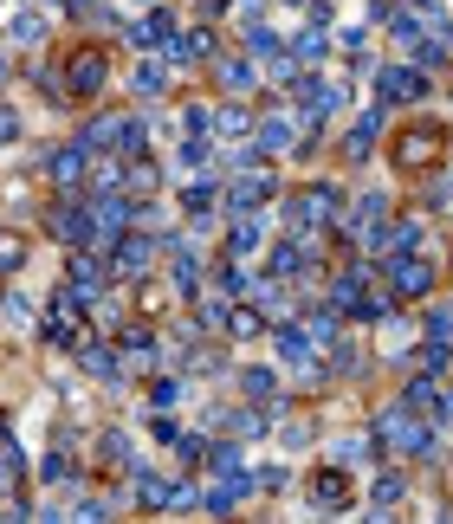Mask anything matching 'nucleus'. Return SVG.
<instances>
[{
    "label": "nucleus",
    "instance_id": "1",
    "mask_svg": "<svg viewBox=\"0 0 453 524\" xmlns=\"http://www.w3.org/2000/svg\"><path fill=\"white\" fill-rule=\"evenodd\" d=\"M369 434H376L382 447H395V453H415V460H428L434 440H441V427H428L421 415H408V408L395 402V408H382V415L369 421Z\"/></svg>",
    "mask_w": 453,
    "mask_h": 524
},
{
    "label": "nucleus",
    "instance_id": "2",
    "mask_svg": "<svg viewBox=\"0 0 453 524\" xmlns=\"http://www.w3.org/2000/svg\"><path fill=\"white\" fill-rule=\"evenodd\" d=\"M421 98H428V78H421L415 65H402V59L376 65V104L382 110H402V104H421Z\"/></svg>",
    "mask_w": 453,
    "mask_h": 524
},
{
    "label": "nucleus",
    "instance_id": "3",
    "mask_svg": "<svg viewBox=\"0 0 453 524\" xmlns=\"http://www.w3.org/2000/svg\"><path fill=\"white\" fill-rule=\"evenodd\" d=\"M337 208H343V188L311 182V188H298V195L285 201V227H318V220H337Z\"/></svg>",
    "mask_w": 453,
    "mask_h": 524
},
{
    "label": "nucleus",
    "instance_id": "4",
    "mask_svg": "<svg viewBox=\"0 0 453 524\" xmlns=\"http://www.w3.org/2000/svg\"><path fill=\"white\" fill-rule=\"evenodd\" d=\"M376 272L389 279V298H428V292H434V266H428V259H415V253L382 259Z\"/></svg>",
    "mask_w": 453,
    "mask_h": 524
},
{
    "label": "nucleus",
    "instance_id": "5",
    "mask_svg": "<svg viewBox=\"0 0 453 524\" xmlns=\"http://www.w3.org/2000/svg\"><path fill=\"white\" fill-rule=\"evenodd\" d=\"M52 233H59L65 246H72V253H85L91 240H98V214H91V201H59V208H52V220H46Z\"/></svg>",
    "mask_w": 453,
    "mask_h": 524
},
{
    "label": "nucleus",
    "instance_id": "6",
    "mask_svg": "<svg viewBox=\"0 0 453 524\" xmlns=\"http://www.w3.org/2000/svg\"><path fill=\"white\" fill-rule=\"evenodd\" d=\"M156 259H162V240H143V233H123V240L111 246V272L117 279H143Z\"/></svg>",
    "mask_w": 453,
    "mask_h": 524
},
{
    "label": "nucleus",
    "instance_id": "7",
    "mask_svg": "<svg viewBox=\"0 0 453 524\" xmlns=\"http://www.w3.org/2000/svg\"><path fill=\"white\" fill-rule=\"evenodd\" d=\"M104 78H111V59H104V52H72V59H65V91H72V98H98Z\"/></svg>",
    "mask_w": 453,
    "mask_h": 524
},
{
    "label": "nucleus",
    "instance_id": "8",
    "mask_svg": "<svg viewBox=\"0 0 453 524\" xmlns=\"http://www.w3.org/2000/svg\"><path fill=\"white\" fill-rule=\"evenodd\" d=\"M85 175H91V149L78 143V136H72V143H59V149L46 156V182H52V188H78Z\"/></svg>",
    "mask_w": 453,
    "mask_h": 524
},
{
    "label": "nucleus",
    "instance_id": "9",
    "mask_svg": "<svg viewBox=\"0 0 453 524\" xmlns=\"http://www.w3.org/2000/svg\"><path fill=\"white\" fill-rule=\"evenodd\" d=\"M272 350H279V363H292L298 376H318V343L298 324H272Z\"/></svg>",
    "mask_w": 453,
    "mask_h": 524
},
{
    "label": "nucleus",
    "instance_id": "10",
    "mask_svg": "<svg viewBox=\"0 0 453 524\" xmlns=\"http://www.w3.org/2000/svg\"><path fill=\"white\" fill-rule=\"evenodd\" d=\"M272 201V175L259 169V175H240V182H227L221 188V214H259Z\"/></svg>",
    "mask_w": 453,
    "mask_h": 524
},
{
    "label": "nucleus",
    "instance_id": "11",
    "mask_svg": "<svg viewBox=\"0 0 453 524\" xmlns=\"http://www.w3.org/2000/svg\"><path fill=\"white\" fill-rule=\"evenodd\" d=\"M253 130H259V143H253V149H259L266 162H272V156H285V149L298 143V123H292V110H272V117H259Z\"/></svg>",
    "mask_w": 453,
    "mask_h": 524
},
{
    "label": "nucleus",
    "instance_id": "12",
    "mask_svg": "<svg viewBox=\"0 0 453 524\" xmlns=\"http://www.w3.org/2000/svg\"><path fill=\"white\" fill-rule=\"evenodd\" d=\"M0 33H7L13 46H26V52H39V46H46V20H39L33 7H13L7 20H0Z\"/></svg>",
    "mask_w": 453,
    "mask_h": 524
},
{
    "label": "nucleus",
    "instance_id": "13",
    "mask_svg": "<svg viewBox=\"0 0 453 524\" xmlns=\"http://www.w3.org/2000/svg\"><path fill=\"white\" fill-rule=\"evenodd\" d=\"M117 363H130V376H143V369H156V337L130 324V330L117 337Z\"/></svg>",
    "mask_w": 453,
    "mask_h": 524
},
{
    "label": "nucleus",
    "instance_id": "14",
    "mask_svg": "<svg viewBox=\"0 0 453 524\" xmlns=\"http://www.w3.org/2000/svg\"><path fill=\"white\" fill-rule=\"evenodd\" d=\"M65 292H72V298H85V305H91V298L104 292V266H98L91 253H72V272H65Z\"/></svg>",
    "mask_w": 453,
    "mask_h": 524
},
{
    "label": "nucleus",
    "instance_id": "15",
    "mask_svg": "<svg viewBox=\"0 0 453 524\" xmlns=\"http://www.w3.org/2000/svg\"><path fill=\"white\" fill-rule=\"evenodd\" d=\"M331 46H337V33H324V26H305V33L292 39V59L305 65V72H318V65L331 59Z\"/></svg>",
    "mask_w": 453,
    "mask_h": 524
},
{
    "label": "nucleus",
    "instance_id": "16",
    "mask_svg": "<svg viewBox=\"0 0 453 524\" xmlns=\"http://www.w3.org/2000/svg\"><path fill=\"white\" fill-rule=\"evenodd\" d=\"M253 246H266V214H233V227H227V259L253 253Z\"/></svg>",
    "mask_w": 453,
    "mask_h": 524
},
{
    "label": "nucleus",
    "instance_id": "17",
    "mask_svg": "<svg viewBox=\"0 0 453 524\" xmlns=\"http://www.w3.org/2000/svg\"><path fill=\"white\" fill-rule=\"evenodd\" d=\"M91 214H98V233H130V227H136V201H130V195L91 201Z\"/></svg>",
    "mask_w": 453,
    "mask_h": 524
},
{
    "label": "nucleus",
    "instance_id": "18",
    "mask_svg": "<svg viewBox=\"0 0 453 524\" xmlns=\"http://www.w3.org/2000/svg\"><path fill=\"white\" fill-rule=\"evenodd\" d=\"M305 272V246L298 240H272L266 246V279H298Z\"/></svg>",
    "mask_w": 453,
    "mask_h": 524
},
{
    "label": "nucleus",
    "instance_id": "19",
    "mask_svg": "<svg viewBox=\"0 0 453 524\" xmlns=\"http://www.w3.org/2000/svg\"><path fill=\"white\" fill-rule=\"evenodd\" d=\"M214 78H221V91H233V98H246V91L259 85V65H253V59H233V52H227V59L214 65Z\"/></svg>",
    "mask_w": 453,
    "mask_h": 524
},
{
    "label": "nucleus",
    "instance_id": "20",
    "mask_svg": "<svg viewBox=\"0 0 453 524\" xmlns=\"http://www.w3.org/2000/svg\"><path fill=\"white\" fill-rule=\"evenodd\" d=\"M382 26H389V39H395V46H421V39H428V20H421L415 7H395Z\"/></svg>",
    "mask_w": 453,
    "mask_h": 524
},
{
    "label": "nucleus",
    "instance_id": "21",
    "mask_svg": "<svg viewBox=\"0 0 453 524\" xmlns=\"http://www.w3.org/2000/svg\"><path fill=\"white\" fill-rule=\"evenodd\" d=\"M240 389L253 395V402H279V369H266V363H246V369H240Z\"/></svg>",
    "mask_w": 453,
    "mask_h": 524
},
{
    "label": "nucleus",
    "instance_id": "22",
    "mask_svg": "<svg viewBox=\"0 0 453 524\" xmlns=\"http://www.w3.org/2000/svg\"><path fill=\"white\" fill-rule=\"evenodd\" d=\"M311 499H318V505H331V512H343V505H350V479H343L337 466H331V473H318V479H311Z\"/></svg>",
    "mask_w": 453,
    "mask_h": 524
},
{
    "label": "nucleus",
    "instance_id": "23",
    "mask_svg": "<svg viewBox=\"0 0 453 524\" xmlns=\"http://www.w3.org/2000/svg\"><path fill=\"white\" fill-rule=\"evenodd\" d=\"M162 85H169V65H162V59H143V65L130 72V91H136V98H156Z\"/></svg>",
    "mask_w": 453,
    "mask_h": 524
},
{
    "label": "nucleus",
    "instance_id": "24",
    "mask_svg": "<svg viewBox=\"0 0 453 524\" xmlns=\"http://www.w3.org/2000/svg\"><path fill=\"white\" fill-rule=\"evenodd\" d=\"M246 130H253L246 104H214V136H246Z\"/></svg>",
    "mask_w": 453,
    "mask_h": 524
},
{
    "label": "nucleus",
    "instance_id": "25",
    "mask_svg": "<svg viewBox=\"0 0 453 524\" xmlns=\"http://www.w3.org/2000/svg\"><path fill=\"white\" fill-rule=\"evenodd\" d=\"M208 473H214V479H233V473H246V460H240V447H233V440H221V447H208Z\"/></svg>",
    "mask_w": 453,
    "mask_h": 524
},
{
    "label": "nucleus",
    "instance_id": "26",
    "mask_svg": "<svg viewBox=\"0 0 453 524\" xmlns=\"http://www.w3.org/2000/svg\"><path fill=\"white\" fill-rule=\"evenodd\" d=\"M208 156H214V149L201 143V136H188V143H175V169H182V175H201V169H208Z\"/></svg>",
    "mask_w": 453,
    "mask_h": 524
},
{
    "label": "nucleus",
    "instance_id": "27",
    "mask_svg": "<svg viewBox=\"0 0 453 524\" xmlns=\"http://www.w3.org/2000/svg\"><path fill=\"white\" fill-rule=\"evenodd\" d=\"M20 486H26V460L13 447H0V499H13Z\"/></svg>",
    "mask_w": 453,
    "mask_h": 524
},
{
    "label": "nucleus",
    "instance_id": "28",
    "mask_svg": "<svg viewBox=\"0 0 453 524\" xmlns=\"http://www.w3.org/2000/svg\"><path fill=\"white\" fill-rule=\"evenodd\" d=\"M0 317H7V330H33V298L7 292V298H0Z\"/></svg>",
    "mask_w": 453,
    "mask_h": 524
},
{
    "label": "nucleus",
    "instance_id": "29",
    "mask_svg": "<svg viewBox=\"0 0 453 524\" xmlns=\"http://www.w3.org/2000/svg\"><path fill=\"white\" fill-rule=\"evenodd\" d=\"M182 395H188L182 376H156V382H149V402H156V408H182Z\"/></svg>",
    "mask_w": 453,
    "mask_h": 524
},
{
    "label": "nucleus",
    "instance_id": "30",
    "mask_svg": "<svg viewBox=\"0 0 453 524\" xmlns=\"http://www.w3.org/2000/svg\"><path fill=\"white\" fill-rule=\"evenodd\" d=\"M65 524H111V505L104 499H78V505H65Z\"/></svg>",
    "mask_w": 453,
    "mask_h": 524
},
{
    "label": "nucleus",
    "instance_id": "31",
    "mask_svg": "<svg viewBox=\"0 0 453 524\" xmlns=\"http://www.w3.org/2000/svg\"><path fill=\"white\" fill-rule=\"evenodd\" d=\"M402 492H408V479H402V473H376V479H369V499H376V505H395Z\"/></svg>",
    "mask_w": 453,
    "mask_h": 524
},
{
    "label": "nucleus",
    "instance_id": "32",
    "mask_svg": "<svg viewBox=\"0 0 453 524\" xmlns=\"http://www.w3.org/2000/svg\"><path fill=\"white\" fill-rule=\"evenodd\" d=\"M421 330H428V343H453V305H434L421 317Z\"/></svg>",
    "mask_w": 453,
    "mask_h": 524
},
{
    "label": "nucleus",
    "instance_id": "33",
    "mask_svg": "<svg viewBox=\"0 0 453 524\" xmlns=\"http://www.w3.org/2000/svg\"><path fill=\"white\" fill-rule=\"evenodd\" d=\"M85 369H91L98 382H111V376H117V350H104V343H91V350H85Z\"/></svg>",
    "mask_w": 453,
    "mask_h": 524
},
{
    "label": "nucleus",
    "instance_id": "34",
    "mask_svg": "<svg viewBox=\"0 0 453 524\" xmlns=\"http://www.w3.org/2000/svg\"><path fill=\"white\" fill-rule=\"evenodd\" d=\"M26 266V240L20 233H0V272H20Z\"/></svg>",
    "mask_w": 453,
    "mask_h": 524
},
{
    "label": "nucleus",
    "instance_id": "35",
    "mask_svg": "<svg viewBox=\"0 0 453 524\" xmlns=\"http://www.w3.org/2000/svg\"><path fill=\"white\" fill-rule=\"evenodd\" d=\"M447 363H453L447 343H428V350H421V369H428V382H441V376H447Z\"/></svg>",
    "mask_w": 453,
    "mask_h": 524
},
{
    "label": "nucleus",
    "instance_id": "36",
    "mask_svg": "<svg viewBox=\"0 0 453 524\" xmlns=\"http://www.w3.org/2000/svg\"><path fill=\"white\" fill-rule=\"evenodd\" d=\"M20 136H26L20 110H13V104H0V143H20Z\"/></svg>",
    "mask_w": 453,
    "mask_h": 524
},
{
    "label": "nucleus",
    "instance_id": "37",
    "mask_svg": "<svg viewBox=\"0 0 453 524\" xmlns=\"http://www.w3.org/2000/svg\"><path fill=\"white\" fill-rule=\"evenodd\" d=\"M253 486H259V492H285V486H292V473H285V466H259Z\"/></svg>",
    "mask_w": 453,
    "mask_h": 524
},
{
    "label": "nucleus",
    "instance_id": "38",
    "mask_svg": "<svg viewBox=\"0 0 453 524\" xmlns=\"http://www.w3.org/2000/svg\"><path fill=\"white\" fill-rule=\"evenodd\" d=\"M266 7H272V0H233V13H240V26H266Z\"/></svg>",
    "mask_w": 453,
    "mask_h": 524
},
{
    "label": "nucleus",
    "instance_id": "39",
    "mask_svg": "<svg viewBox=\"0 0 453 524\" xmlns=\"http://www.w3.org/2000/svg\"><path fill=\"white\" fill-rule=\"evenodd\" d=\"M311 440H318V427H311V421H292V427H285V447H292V453H305Z\"/></svg>",
    "mask_w": 453,
    "mask_h": 524
},
{
    "label": "nucleus",
    "instance_id": "40",
    "mask_svg": "<svg viewBox=\"0 0 453 524\" xmlns=\"http://www.w3.org/2000/svg\"><path fill=\"white\" fill-rule=\"evenodd\" d=\"M182 110H188L182 123H188V130H195V136H201V130H214V104H182Z\"/></svg>",
    "mask_w": 453,
    "mask_h": 524
},
{
    "label": "nucleus",
    "instance_id": "41",
    "mask_svg": "<svg viewBox=\"0 0 453 524\" xmlns=\"http://www.w3.org/2000/svg\"><path fill=\"white\" fill-rule=\"evenodd\" d=\"M169 447H175V460H188V466H195V460H201V453H208V447H201V440H195V434H175V440H169Z\"/></svg>",
    "mask_w": 453,
    "mask_h": 524
},
{
    "label": "nucleus",
    "instance_id": "42",
    "mask_svg": "<svg viewBox=\"0 0 453 524\" xmlns=\"http://www.w3.org/2000/svg\"><path fill=\"white\" fill-rule=\"evenodd\" d=\"M156 182H162V175H156V162H130V188H143V195H149Z\"/></svg>",
    "mask_w": 453,
    "mask_h": 524
},
{
    "label": "nucleus",
    "instance_id": "43",
    "mask_svg": "<svg viewBox=\"0 0 453 524\" xmlns=\"http://www.w3.org/2000/svg\"><path fill=\"white\" fill-rule=\"evenodd\" d=\"M195 376H208V382L221 376V350H201V356H195Z\"/></svg>",
    "mask_w": 453,
    "mask_h": 524
},
{
    "label": "nucleus",
    "instance_id": "44",
    "mask_svg": "<svg viewBox=\"0 0 453 524\" xmlns=\"http://www.w3.org/2000/svg\"><path fill=\"white\" fill-rule=\"evenodd\" d=\"M195 7H201V20H221V13L233 7V0H195Z\"/></svg>",
    "mask_w": 453,
    "mask_h": 524
},
{
    "label": "nucleus",
    "instance_id": "45",
    "mask_svg": "<svg viewBox=\"0 0 453 524\" xmlns=\"http://www.w3.org/2000/svg\"><path fill=\"white\" fill-rule=\"evenodd\" d=\"M402 7H415V13H421V20H428V26H434V0H402Z\"/></svg>",
    "mask_w": 453,
    "mask_h": 524
},
{
    "label": "nucleus",
    "instance_id": "46",
    "mask_svg": "<svg viewBox=\"0 0 453 524\" xmlns=\"http://www.w3.org/2000/svg\"><path fill=\"white\" fill-rule=\"evenodd\" d=\"M117 7H123V0H117ZM130 7H136V13H149V7H156V0H130Z\"/></svg>",
    "mask_w": 453,
    "mask_h": 524
},
{
    "label": "nucleus",
    "instance_id": "47",
    "mask_svg": "<svg viewBox=\"0 0 453 524\" xmlns=\"http://www.w3.org/2000/svg\"><path fill=\"white\" fill-rule=\"evenodd\" d=\"M0 85H7V52H0Z\"/></svg>",
    "mask_w": 453,
    "mask_h": 524
},
{
    "label": "nucleus",
    "instance_id": "48",
    "mask_svg": "<svg viewBox=\"0 0 453 524\" xmlns=\"http://www.w3.org/2000/svg\"><path fill=\"white\" fill-rule=\"evenodd\" d=\"M447 415H453V395H447Z\"/></svg>",
    "mask_w": 453,
    "mask_h": 524
},
{
    "label": "nucleus",
    "instance_id": "49",
    "mask_svg": "<svg viewBox=\"0 0 453 524\" xmlns=\"http://www.w3.org/2000/svg\"><path fill=\"white\" fill-rule=\"evenodd\" d=\"M376 524H389V518H376Z\"/></svg>",
    "mask_w": 453,
    "mask_h": 524
},
{
    "label": "nucleus",
    "instance_id": "50",
    "mask_svg": "<svg viewBox=\"0 0 453 524\" xmlns=\"http://www.w3.org/2000/svg\"><path fill=\"white\" fill-rule=\"evenodd\" d=\"M0 434H7V427H0Z\"/></svg>",
    "mask_w": 453,
    "mask_h": 524
}]
</instances>
